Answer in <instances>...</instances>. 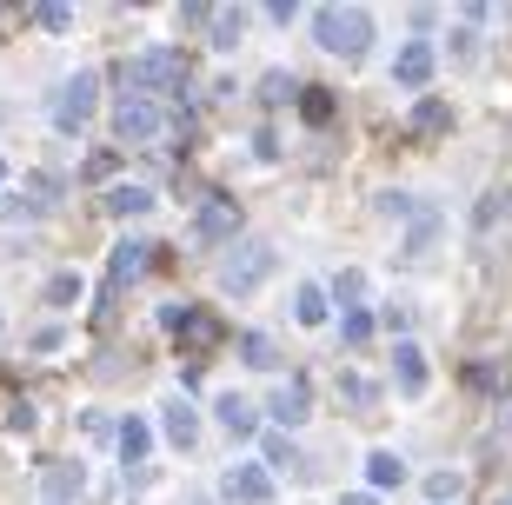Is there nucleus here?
I'll return each instance as SVG.
<instances>
[{"instance_id": "obj_1", "label": "nucleus", "mask_w": 512, "mask_h": 505, "mask_svg": "<svg viewBox=\"0 0 512 505\" xmlns=\"http://www.w3.org/2000/svg\"><path fill=\"white\" fill-rule=\"evenodd\" d=\"M313 40L340 60H360L373 47V14L366 7H340V0L333 7H313Z\"/></svg>"}, {"instance_id": "obj_2", "label": "nucleus", "mask_w": 512, "mask_h": 505, "mask_svg": "<svg viewBox=\"0 0 512 505\" xmlns=\"http://www.w3.org/2000/svg\"><path fill=\"white\" fill-rule=\"evenodd\" d=\"M120 74H127V87L140 100H153V94H187V80H193L180 47H147V54H133Z\"/></svg>"}, {"instance_id": "obj_3", "label": "nucleus", "mask_w": 512, "mask_h": 505, "mask_svg": "<svg viewBox=\"0 0 512 505\" xmlns=\"http://www.w3.org/2000/svg\"><path fill=\"white\" fill-rule=\"evenodd\" d=\"M266 273H273V246L266 240H233L227 260H220V286H227V293H253Z\"/></svg>"}, {"instance_id": "obj_4", "label": "nucleus", "mask_w": 512, "mask_h": 505, "mask_svg": "<svg viewBox=\"0 0 512 505\" xmlns=\"http://www.w3.org/2000/svg\"><path fill=\"white\" fill-rule=\"evenodd\" d=\"M94 94H100V74H87V67H80L74 80H60V94H54V127L60 133H80L87 127V113H94Z\"/></svg>"}, {"instance_id": "obj_5", "label": "nucleus", "mask_w": 512, "mask_h": 505, "mask_svg": "<svg viewBox=\"0 0 512 505\" xmlns=\"http://www.w3.org/2000/svg\"><path fill=\"white\" fill-rule=\"evenodd\" d=\"M160 127H167V120H160V107H153V100H140V94H127L114 107V140H120V147H147V140H160Z\"/></svg>"}, {"instance_id": "obj_6", "label": "nucleus", "mask_w": 512, "mask_h": 505, "mask_svg": "<svg viewBox=\"0 0 512 505\" xmlns=\"http://www.w3.org/2000/svg\"><path fill=\"white\" fill-rule=\"evenodd\" d=\"M240 233V200H227V193H207L200 200V213H193V240L200 246H220Z\"/></svg>"}, {"instance_id": "obj_7", "label": "nucleus", "mask_w": 512, "mask_h": 505, "mask_svg": "<svg viewBox=\"0 0 512 505\" xmlns=\"http://www.w3.org/2000/svg\"><path fill=\"white\" fill-rule=\"evenodd\" d=\"M220 492H227L233 505H266L273 499V472L266 466H227L220 472Z\"/></svg>"}, {"instance_id": "obj_8", "label": "nucleus", "mask_w": 512, "mask_h": 505, "mask_svg": "<svg viewBox=\"0 0 512 505\" xmlns=\"http://www.w3.org/2000/svg\"><path fill=\"white\" fill-rule=\"evenodd\" d=\"M153 253H160L153 240H120L114 260H107V293H114V286H127V280H140V273L153 266Z\"/></svg>"}, {"instance_id": "obj_9", "label": "nucleus", "mask_w": 512, "mask_h": 505, "mask_svg": "<svg viewBox=\"0 0 512 505\" xmlns=\"http://www.w3.org/2000/svg\"><path fill=\"white\" fill-rule=\"evenodd\" d=\"M220 339H227V326H220L213 313H200V306H187V319H180V346L193 353V366H200V359H207Z\"/></svg>"}, {"instance_id": "obj_10", "label": "nucleus", "mask_w": 512, "mask_h": 505, "mask_svg": "<svg viewBox=\"0 0 512 505\" xmlns=\"http://www.w3.org/2000/svg\"><path fill=\"white\" fill-rule=\"evenodd\" d=\"M426 80H433V47H426V40H406V47H399V60H393V87L419 94Z\"/></svg>"}, {"instance_id": "obj_11", "label": "nucleus", "mask_w": 512, "mask_h": 505, "mask_svg": "<svg viewBox=\"0 0 512 505\" xmlns=\"http://www.w3.org/2000/svg\"><path fill=\"white\" fill-rule=\"evenodd\" d=\"M40 492H47L54 505L80 499V492H87V466H67V459H47V466H40Z\"/></svg>"}, {"instance_id": "obj_12", "label": "nucleus", "mask_w": 512, "mask_h": 505, "mask_svg": "<svg viewBox=\"0 0 512 505\" xmlns=\"http://www.w3.org/2000/svg\"><path fill=\"white\" fill-rule=\"evenodd\" d=\"M247 27H253L247 7H213V14H207V40L220 47V54H233V47L247 40Z\"/></svg>"}, {"instance_id": "obj_13", "label": "nucleus", "mask_w": 512, "mask_h": 505, "mask_svg": "<svg viewBox=\"0 0 512 505\" xmlns=\"http://www.w3.org/2000/svg\"><path fill=\"white\" fill-rule=\"evenodd\" d=\"M393 379H399V393H406V399L426 393V353H419L413 339H399V346H393Z\"/></svg>"}, {"instance_id": "obj_14", "label": "nucleus", "mask_w": 512, "mask_h": 505, "mask_svg": "<svg viewBox=\"0 0 512 505\" xmlns=\"http://www.w3.org/2000/svg\"><path fill=\"white\" fill-rule=\"evenodd\" d=\"M147 452H153V426H147V419H127V426H120V459H127L133 486L147 479V472H140V466H147Z\"/></svg>"}, {"instance_id": "obj_15", "label": "nucleus", "mask_w": 512, "mask_h": 505, "mask_svg": "<svg viewBox=\"0 0 512 505\" xmlns=\"http://www.w3.org/2000/svg\"><path fill=\"white\" fill-rule=\"evenodd\" d=\"M306 412H313V386H306V379H280V386H273V419H280V426H300Z\"/></svg>"}, {"instance_id": "obj_16", "label": "nucleus", "mask_w": 512, "mask_h": 505, "mask_svg": "<svg viewBox=\"0 0 512 505\" xmlns=\"http://www.w3.org/2000/svg\"><path fill=\"white\" fill-rule=\"evenodd\" d=\"M107 213H114V220H140V213H153V193L147 187H107Z\"/></svg>"}, {"instance_id": "obj_17", "label": "nucleus", "mask_w": 512, "mask_h": 505, "mask_svg": "<svg viewBox=\"0 0 512 505\" xmlns=\"http://www.w3.org/2000/svg\"><path fill=\"white\" fill-rule=\"evenodd\" d=\"M160 412H167V439L173 446H193V439H200V412H193L187 399H167Z\"/></svg>"}, {"instance_id": "obj_18", "label": "nucleus", "mask_w": 512, "mask_h": 505, "mask_svg": "<svg viewBox=\"0 0 512 505\" xmlns=\"http://www.w3.org/2000/svg\"><path fill=\"white\" fill-rule=\"evenodd\" d=\"M433 240H439V213H433V206H419V220H413V233H406V246H399V253H406V260H426V253H433Z\"/></svg>"}, {"instance_id": "obj_19", "label": "nucleus", "mask_w": 512, "mask_h": 505, "mask_svg": "<svg viewBox=\"0 0 512 505\" xmlns=\"http://www.w3.org/2000/svg\"><path fill=\"white\" fill-rule=\"evenodd\" d=\"M406 127H413V133H446V127H453V107H446L439 94H426L413 107V120H406Z\"/></svg>"}, {"instance_id": "obj_20", "label": "nucleus", "mask_w": 512, "mask_h": 505, "mask_svg": "<svg viewBox=\"0 0 512 505\" xmlns=\"http://www.w3.org/2000/svg\"><path fill=\"white\" fill-rule=\"evenodd\" d=\"M213 412H220V426L240 432V439H253V426H260V419H253V406L240 393H220V406H213Z\"/></svg>"}, {"instance_id": "obj_21", "label": "nucleus", "mask_w": 512, "mask_h": 505, "mask_svg": "<svg viewBox=\"0 0 512 505\" xmlns=\"http://www.w3.org/2000/svg\"><path fill=\"white\" fill-rule=\"evenodd\" d=\"M260 100H266V107H286V100H300V80L286 74V67H273V74L260 80Z\"/></svg>"}, {"instance_id": "obj_22", "label": "nucleus", "mask_w": 512, "mask_h": 505, "mask_svg": "<svg viewBox=\"0 0 512 505\" xmlns=\"http://www.w3.org/2000/svg\"><path fill=\"white\" fill-rule=\"evenodd\" d=\"M366 479H373V486H406V466H399V452H373V459H366Z\"/></svg>"}, {"instance_id": "obj_23", "label": "nucleus", "mask_w": 512, "mask_h": 505, "mask_svg": "<svg viewBox=\"0 0 512 505\" xmlns=\"http://www.w3.org/2000/svg\"><path fill=\"white\" fill-rule=\"evenodd\" d=\"M333 300H340L346 313H360V300H366V273H353V266H346L340 280H333Z\"/></svg>"}, {"instance_id": "obj_24", "label": "nucleus", "mask_w": 512, "mask_h": 505, "mask_svg": "<svg viewBox=\"0 0 512 505\" xmlns=\"http://www.w3.org/2000/svg\"><path fill=\"white\" fill-rule=\"evenodd\" d=\"M300 113L313 127H326V120H333V94H326V87H300Z\"/></svg>"}, {"instance_id": "obj_25", "label": "nucleus", "mask_w": 512, "mask_h": 505, "mask_svg": "<svg viewBox=\"0 0 512 505\" xmlns=\"http://www.w3.org/2000/svg\"><path fill=\"white\" fill-rule=\"evenodd\" d=\"M240 359H247V366H260V373H266V366H280V359H273V339H266V333H240Z\"/></svg>"}, {"instance_id": "obj_26", "label": "nucleus", "mask_w": 512, "mask_h": 505, "mask_svg": "<svg viewBox=\"0 0 512 505\" xmlns=\"http://www.w3.org/2000/svg\"><path fill=\"white\" fill-rule=\"evenodd\" d=\"M266 466H280V472H306V459H300V446H293V439H266Z\"/></svg>"}, {"instance_id": "obj_27", "label": "nucleus", "mask_w": 512, "mask_h": 505, "mask_svg": "<svg viewBox=\"0 0 512 505\" xmlns=\"http://www.w3.org/2000/svg\"><path fill=\"white\" fill-rule=\"evenodd\" d=\"M27 193H34L27 206H34V213H47V206L60 200V180H54V173H27Z\"/></svg>"}, {"instance_id": "obj_28", "label": "nucleus", "mask_w": 512, "mask_h": 505, "mask_svg": "<svg viewBox=\"0 0 512 505\" xmlns=\"http://www.w3.org/2000/svg\"><path fill=\"white\" fill-rule=\"evenodd\" d=\"M293 313H300V326H326V293L320 286H300V306Z\"/></svg>"}, {"instance_id": "obj_29", "label": "nucleus", "mask_w": 512, "mask_h": 505, "mask_svg": "<svg viewBox=\"0 0 512 505\" xmlns=\"http://www.w3.org/2000/svg\"><path fill=\"white\" fill-rule=\"evenodd\" d=\"M34 20L47 27V34H67V27H74V7H60V0H47V7H34Z\"/></svg>"}, {"instance_id": "obj_30", "label": "nucleus", "mask_w": 512, "mask_h": 505, "mask_svg": "<svg viewBox=\"0 0 512 505\" xmlns=\"http://www.w3.org/2000/svg\"><path fill=\"white\" fill-rule=\"evenodd\" d=\"M67 300H80V273H54L47 280V306H67Z\"/></svg>"}, {"instance_id": "obj_31", "label": "nucleus", "mask_w": 512, "mask_h": 505, "mask_svg": "<svg viewBox=\"0 0 512 505\" xmlns=\"http://www.w3.org/2000/svg\"><path fill=\"white\" fill-rule=\"evenodd\" d=\"M340 339H346V346H366V339H373V313H346L340 319Z\"/></svg>"}, {"instance_id": "obj_32", "label": "nucleus", "mask_w": 512, "mask_h": 505, "mask_svg": "<svg viewBox=\"0 0 512 505\" xmlns=\"http://www.w3.org/2000/svg\"><path fill=\"white\" fill-rule=\"evenodd\" d=\"M380 213L386 220H406V213H419V206H413V193H380Z\"/></svg>"}, {"instance_id": "obj_33", "label": "nucleus", "mask_w": 512, "mask_h": 505, "mask_svg": "<svg viewBox=\"0 0 512 505\" xmlns=\"http://www.w3.org/2000/svg\"><path fill=\"white\" fill-rule=\"evenodd\" d=\"M340 399H353V406H373V386H366V379H353V373H346V379H340Z\"/></svg>"}, {"instance_id": "obj_34", "label": "nucleus", "mask_w": 512, "mask_h": 505, "mask_svg": "<svg viewBox=\"0 0 512 505\" xmlns=\"http://www.w3.org/2000/svg\"><path fill=\"white\" fill-rule=\"evenodd\" d=\"M426 492H433V499H459V479H453V472H433V479H426Z\"/></svg>"}, {"instance_id": "obj_35", "label": "nucleus", "mask_w": 512, "mask_h": 505, "mask_svg": "<svg viewBox=\"0 0 512 505\" xmlns=\"http://www.w3.org/2000/svg\"><path fill=\"white\" fill-rule=\"evenodd\" d=\"M80 173H87V180H107V173H114V153H94V160H87Z\"/></svg>"}, {"instance_id": "obj_36", "label": "nucleus", "mask_w": 512, "mask_h": 505, "mask_svg": "<svg viewBox=\"0 0 512 505\" xmlns=\"http://www.w3.org/2000/svg\"><path fill=\"white\" fill-rule=\"evenodd\" d=\"M27 346H34V353H54V346H60V326H40V333L27 339Z\"/></svg>"}, {"instance_id": "obj_37", "label": "nucleus", "mask_w": 512, "mask_h": 505, "mask_svg": "<svg viewBox=\"0 0 512 505\" xmlns=\"http://www.w3.org/2000/svg\"><path fill=\"white\" fill-rule=\"evenodd\" d=\"M340 505H373V492H346V499Z\"/></svg>"}, {"instance_id": "obj_38", "label": "nucleus", "mask_w": 512, "mask_h": 505, "mask_svg": "<svg viewBox=\"0 0 512 505\" xmlns=\"http://www.w3.org/2000/svg\"><path fill=\"white\" fill-rule=\"evenodd\" d=\"M0 187H7V160H0Z\"/></svg>"}, {"instance_id": "obj_39", "label": "nucleus", "mask_w": 512, "mask_h": 505, "mask_svg": "<svg viewBox=\"0 0 512 505\" xmlns=\"http://www.w3.org/2000/svg\"><path fill=\"white\" fill-rule=\"evenodd\" d=\"M499 505H512V499H499Z\"/></svg>"}]
</instances>
